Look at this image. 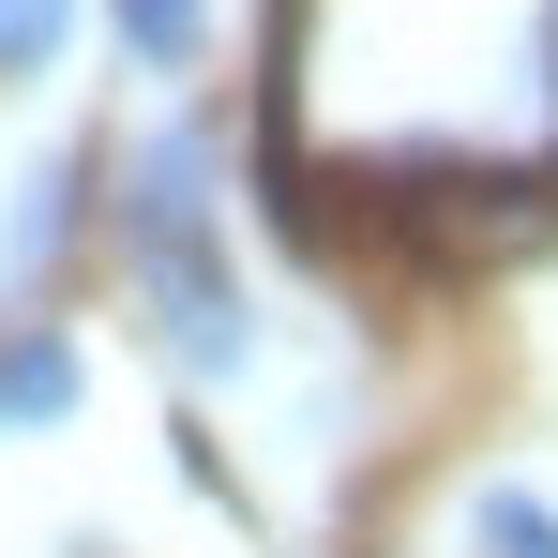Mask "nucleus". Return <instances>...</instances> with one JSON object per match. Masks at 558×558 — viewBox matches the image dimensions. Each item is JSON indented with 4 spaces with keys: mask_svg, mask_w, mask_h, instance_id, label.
<instances>
[{
    "mask_svg": "<svg viewBox=\"0 0 558 558\" xmlns=\"http://www.w3.org/2000/svg\"><path fill=\"white\" fill-rule=\"evenodd\" d=\"M76 196H92V167H76V151H46V167L15 182V211H0V272H15V287L76 242Z\"/></svg>",
    "mask_w": 558,
    "mask_h": 558,
    "instance_id": "4",
    "label": "nucleus"
},
{
    "mask_svg": "<svg viewBox=\"0 0 558 558\" xmlns=\"http://www.w3.org/2000/svg\"><path fill=\"white\" fill-rule=\"evenodd\" d=\"M106 31H121L151 76H196V61H211V0H106Z\"/></svg>",
    "mask_w": 558,
    "mask_h": 558,
    "instance_id": "6",
    "label": "nucleus"
},
{
    "mask_svg": "<svg viewBox=\"0 0 558 558\" xmlns=\"http://www.w3.org/2000/svg\"><path fill=\"white\" fill-rule=\"evenodd\" d=\"M76 46V0H0V76H46Z\"/></svg>",
    "mask_w": 558,
    "mask_h": 558,
    "instance_id": "8",
    "label": "nucleus"
},
{
    "mask_svg": "<svg viewBox=\"0 0 558 558\" xmlns=\"http://www.w3.org/2000/svg\"><path fill=\"white\" fill-rule=\"evenodd\" d=\"M121 242H211V121H151V136H136Z\"/></svg>",
    "mask_w": 558,
    "mask_h": 558,
    "instance_id": "3",
    "label": "nucleus"
},
{
    "mask_svg": "<svg viewBox=\"0 0 558 558\" xmlns=\"http://www.w3.org/2000/svg\"><path fill=\"white\" fill-rule=\"evenodd\" d=\"M272 151L348 196L558 182V0H272Z\"/></svg>",
    "mask_w": 558,
    "mask_h": 558,
    "instance_id": "1",
    "label": "nucleus"
},
{
    "mask_svg": "<svg viewBox=\"0 0 558 558\" xmlns=\"http://www.w3.org/2000/svg\"><path fill=\"white\" fill-rule=\"evenodd\" d=\"M121 257H136L151 332H167V363H182L196 392H227V377L257 363V302H242V272H227V242H121Z\"/></svg>",
    "mask_w": 558,
    "mask_h": 558,
    "instance_id": "2",
    "label": "nucleus"
},
{
    "mask_svg": "<svg viewBox=\"0 0 558 558\" xmlns=\"http://www.w3.org/2000/svg\"><path fill=\"white\" fill-rule=\"evenodd\" d=\"M76 392H92L76 332H0V423H76Z\"/></svg>",
    "mask_w": 558,
    "mask_h": 558,
    "instance_id": "5",
    "label": "nucleus"
},
{
    "mask_svg": "<svg viewBox=\"0 0 558 558\" xmlns=\"http://www.w3.org/2000/svg\"><path fill=\"white\" fill-rule=\"evenodd\" d=\"M468 544L483 558H558V513L529 498V483H483V498H468Z\"/></svg>",
    "mask_w": 558,
    "mask_h": 558,
    "instance_id": "7",
    "label": "nucleus"
}]
</instances>
